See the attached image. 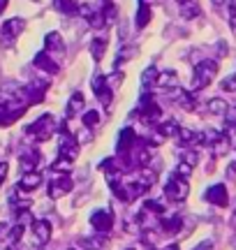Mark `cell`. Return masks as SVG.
I'll return each instance as SVG.
<instances>
[{
  "label": "cell",
  "mask_w": 236,
  "mask_h": 250,
  "mask_svg": "<svg viewBox=\"0 0 236 250\" xmlns=\"http://www.w3.org/2000/svg\"><path fill=\"white\" fill-rule=\"evenodd\" d=\"M28 107H30V104H28L26 90L21 88L19 83L7 81V83L0 86V109H5V111H12V114H19V116H21Z\"/></svg>",
  "instance_id": "6da1fadb"
},
{
  "label": "cell",
  "mask_w": 236,
  "mask_h": 250,
  "mask_svg": "<svg viewBox=\"0 0 236 250\" xmlns=\"http://www.w3.org/2000/svg\"><path fill=\"white\" fill-rule=\"evenodd\" d=\"M56 130H58V121L51 114H42L35 123L26 127V134H30L35 142H49L56 134Z\"/></svg>",
  "instance_id": "7a4b0ae2"
},
{
  "label": "cell",
  "mask_w": 236,
  "mask_h": 250,
  "mask_svg": "<svg viewBox=\"0 0 236 250\" xmlns=\"http://www.w3.org/2000/svg\"><path fill=\"white\" fill-rule=\"evenodd\" d=\"M218 74V62L216 61H199L195 65V72H192V88L201 90L211 86V81L216 79Z\"/></svg>",
  "instance_id": "3957f363"
},
{
  "label": "cell",
  "mask_w": 236,
  "mask_h": 250,
  "mask_svg": "<svg viewBox=\"0 0 236 250\" xmlns=\"http://www.w3.org/2000/svg\"><path fill=\"white\" fill-rule=\"evenodd\" d=\"M79 155V142L67 127H63V132L58 134V158L74 162Z\"/></svg>",
  "instance_id": "277c9868"
},
{
  "label": "cell",
  "mask_w": 236,
  "mask_h": 250,
  "mask_svg": "<svg viewBox=\"0 0 236 250\" xmlns=\"http://www.w3.org/2000/svg\"><path fill=\"white\" fill-rule=\"evenodd\" d=\"M190 192V186H188V179H183L178 176L176 171H174L169 181H167V186H164V197L169 199V202H183L185 197Z\"/></svg>",
  "instance_id": "5b68a950"
},
{
  "label": "cell",
  "mask_w": 236,
  "mask_h": 250,
  "mask_svg": "<svg viewBox=\"0 0 236 250\" xmlns=\"http://www.w3.org/2000/svg\"><path fill=\"white\" fill-rule=\"evenodd\" d=\"M139 114L144 118V123H157L160 116H162V109H160V104L153 100V95H144L139 109L135 111V116H139Z\"/></svg>",
  "instance_id": "8992f818"
},
{
  "label": "cell",
  "mask_w": 236,
  "mask_h": 250,
  "mask_svg": "<svg viewBox=\"0 0 236 250\" xmlns=\"http://www.w3.org/2000/svg\"><path fill=\"white\" fill-rule=\"evenodd\" d=\"M74 188V181L70 174H56L54 179L49 181V197L51 199H60Z\"/></svg>",
  "instance_id": "52a82bcc"
},
{
  "label": "cell",
  "mask_w": 236,
  "mask_h": 250,
  "mask_svg": "<svg viewBox=\"0 0 236 250\" xmlns=\"http://www.w3.org/2000/svg\"><path fill=\"white\" fill-rule=\"evenodd\" d=\"M137 144H139V139H137V134H135V130H132V127L120 130V134H118V144H116L118 158H127L130 153L135 151Z\"/></svg>",
  "instance_id": "ba28073f"
},
{
  "label": "cell",
  "mask_w": 236,
  "mask_h": 250,
  "mask_svg": "<svg viewBox=\"0 0 236 250\" xmlns=\"http://www.w3.org/2000/svg\"><path fill=\"white\" fill-rule=\"evenodd\" d=\"M23 28H26V21H23V19H19V17L7 19V21L2 23V28H0V37H2V42H5V44H12V42L23 33Z\"/></svg>",
  "instance_id": "9c48e42d"
},
{
  "label": "cell",
  "mask_w": 236,
  "mask_h": 250,
  "mask_svg": "<svg viewBox=\"0 0 236 250\" xmlns=\"http://www.w3.org/2000/svg\"><path fill=\"white\" fill-rule=\"evenodd\" d=\"M91 225L98 234L111 232V227H114V213L107 211V208H98V211H93L91 213Z\"/></svg>",
  "instance_id": "30bf717a"
},
{
  "label": "cell",
  "mask_w": 236,
  "mask_h": 250,
  "mask_svg": "<svg viewBox=\"0 0 236 250\" xmlns=\"http://www.w3.org/2000/svg\"><path fill=\"white\" fill-rule=\"evenodd\" d=\"M91 88H93V93L98 95V100H100L104 107H111V83L107 81V77L95 74L93 81H91Z\"/></svg>",
  "instance_id": "8fae6325"
},
{
  "label": "cell",
  "mask_w": 236,
  "mask_h": 250,
  "mask_svg": "<svg viewBox=\"0 0 236 250\" xmlns=\"http://www.w3.org/2000/svg\"><path fill=\"white\" fill-rule=\"evenodd\" d=\"M46 88H49V81H44V79H33L28 86H23L26 98H28V104H39V102L44 100Z\"/></svg>",
  "instance_id": "7c38bea8"
},
{
  "label": "cell",
  "mask_w": 236,
  "mask_h": 250,
  "mask_svg": "<svg viewBox=\"0 0 236 250\" xmlns=\"http://www.w3.org/2000/svg\"><path fill=\"white\" fill-rule=\"evenodd\" d=\"M44 51L54 61H60L65 56V42L63 37H60V33H49V35L44 37Z\"/></svg>",
  "instance_id": "4fadbf2b"
},
{
  "label": "cell",
  "mask_w": 236,
  "mask_h": 250,
  "mask_svg": "<svg viewBox=\"0 0 236 250\" xmlns=\"http://www.w3.org/2000/svg\"><path fill=\"white\" fill-rule=\"evenodd\" d=\"M204 199H206L209 204H213V206L225 208V206L229 204V192H227V188L222 186V183H216V186H211L209 190H206Z\"/></svg>",
  "instance_id": "5bb4252c"
},
{
  "label": "cell",
  "mask_w": 236,
  "mask_h": 250,
  "mask_svg": "<svg viewBox=\"0 0 236 250\" xmlns=\"http://www.w3.org/2000/svg\"><path fill=\"white\" fill-rule=\"evenodd\" d=\"M33 65H35L37 70L46 72V74H58V61H54L51 56L46 54V51H39V54H35V58H33Z\"/></svg>",
  "instance_id": "9a60e30c"
},
{
  "label": "cell",
  "mask_w": 236,
  "mask_h": 250,
  "mask_svg": "<svg viewBox=\"0 0 236 250\" xmlns=\"http://www.w3.org/2000/svg\"><path fill=\"white\" fill-rule=\"evenodd\" d=\"M51 225L46 223V220H35L33 223V241L39 243V246H44V243H49V239H51Z\"/></svg>",
  "instance_id": "2e32d148"
},
{
  "label": "cell",
  "mask_w": 236,
  "mask_h": 250,
  "mask_svg": "<svg viewBox=\"0 0 236 250\" xmlns=\"http://www.w3.org/2000/svg\"><path fill=\"white\" fill-rule=\"evenodd\" d=\"M42 181H44L42 171L33 169V171H26V174L19 179V186L17 188H21V190H37V188L42 186Z\"/></svg>",
  "instance_id": "e0dca14e"
},
{
  "label": "cell",
  "mask_w": 236,
  "mask_h": 250,
  "mask_svg": "<svg viewBox=\"0 0 236 250\" xmlns=\"http://www.w3.org/2000/svg\"><path fill=\"white\" fill-rule=\"evenodd\" d=\"M39 160H42V155H39V151H35V148H26V151L19 155V162H21V167L26 171L37 169Z\"/></svg>",
  "instance_id": "ac0fdd59"
},
{
  "label": "cell",
  "mask_w": 236,
  "mask_h": 250,
  "mask_svg": "<svg viewBox=\"0 0 236 250\" xmlns=\"http://www.w3.org/2000/svg\"><path fill=\"white\" fill-rule=\"evenodd\" d=\"M151 2H153V0H139L137 17H135L137 28H146L148 23H151Z\"/></svg>",
  "instance_id": "d6986e66"
},
{
  "label": "cell",
  "mask_w": 236,
  "mask_h": 250,
  "mask_svg": "<svg viewBox=\"0 0 236 250\" xmlns=\"http://www.w3.org/2000/svg\"><path fill=\"white\" fill-rule=\"evenodd\" d=\"M155 86H160L164 90H172V88H178V77L174 70H167V72H157V81Z\"/></svg>",
  "instance_id": "ffe728a7"
},
{
  "label": "cell",
  "mask_w": 236,
  "mask_h": 250,
  "mask_svg": "<svg viewBox=\"0 0 236 250\" xmlns=\"http://www.w3.org/2000/svg\"><path fill=\"white\" fill-rule=\"evenodd\" d=\"M176 139H178V146H192V144H201V134L192 132L188 127H181L178 134H176Z\"/></svg>",
  "instance_id": "44dd1931"
},
{
  "label": "cell",
  "mask_w": 236,
  "mask_h": 250,
  "mask_svg": "<svg viewBox=\"0 0 236 250\" xmlns=\"http://www.w3.org/2000/svg\"><path fill=\"white\" fill-rule=\"evenodd\" d=\"M178 130H181V125L176 123V121H174V118H167V121H162V123L157 125V134H160V137H176V134H178Z\"/></svg>",
  "instance_id": "7402d4cb"
},
{
  "label": "cell",
  "mask_w": 236,
  "mask_h": 250,
  "mask_svg": "<svg viewBox=\"0 0 236 250\" xmlns=\"http://www.w3.org/2000/svg\"><path fill=\"white\" fill-rule=\"evenodd\" d=\"M54 7L58 9L60 14H67V17L79 14V2H77V0H54Z\"/></svg>",
  "instance_id": "603a6c76"
},
{
  "label": "cell",
  "mask_w": 236,
  "mask_h": 250,
  "mask_svg": "<svg viewBox=\"0 0 236 250\" xmlns=\"http://www.w3.org/2000/svg\"><path fill=\"white\" fill-rule=\"evenodd\" d=\"M104 51H107V40L104 37H95L91 42V56L95 62H100L104 58Z\"/></svg>",
  "instance_id": "cb8c5ba5"
},
{
  "label": "cell",
  "mask_w": 236,
  "mask_h": 250,
  "mask_svg": "<svg viewBox=\"0 0 236 250\" xmlns=\"http://www.w3.org/2000/svg\"><path fill=\"white\" fill-rule=\"evenodd\" d=\"M206 111L213 114V116H225V114H227V102H225L222 98H213V100H209Z\"/></svg>",
  "instance_id": "d4e9b609"
},
{
  "label": "cell",
  "mask_w": 236,
  "mask_h": 250,
  "mask_svg": "<svg viewBox=\"0 0 236 250\" xmlns=\"http://www.w3.org/2000/svg\"><path fill=\"white\" fill-rule=\"evenodd\" d=\"M83 109V95L81 93H74L72 98H70V102H67V109H65V114L72 118V116H77L79 111Z\"/></svg>",
  "instance_id": "484cf974"
},
{
  "label": "cell",
  "mask_w": 236,
  "mask_h": 250,
  "mask_svg": "<svg viewBox=\"0 0 236 250\" xmlns=\"http://www.w3.org/2000/svg\"><path fill=\"white\" fill-rule=\"evenodd\" d=\"M183 227V218L181 215H174V218H167L162 220V232L164 234H178Z\"/></svg>",
  "instance_id": "4316f807"
},
{
  "label": "cell",
  "mask_w": 236,
  "mask_h": 250,
  "mask_svg": "<svg viewBox=\"0 0 236 250\" xmlns=\"http://www.w3.org/2000/svg\"><path fill=\"white\" fill-rule=\"evenodd\" d=\"M81 246L86 250H107L109 239L107 236H100V239H81Z\"/></svg>",
  "instance_id": "83f0119b"
},
{
  "label": "cell",
  "mask_w": 236,
  "mask_h": 250,
  "mask_svg": "<svg viewBox=\"0 0 236 250\" xmlns=\"http://www.w3.org/2000/svg\"><path fill=\"white\" fill-rule=\"evenodd\" d=\"M201 14V7H199V2H188V5H183L181 7V17L183 19H197Z\"/></svg>",
  "instance_id": "f1b7e54d"
},
{
  "label": "cell",
  "mask_w": 236,
  "mask_h": 250,
  "mask_svg": "<svg viewBox=\"0 0 236 250\" xmlns=\"http://www.w3.org/2000/svg\"><path fill=\"white\" fill-rule=\"evenodd\" d=\"M155 81H157V70L151 65V67L144 70V74H141V86H144V88H151V86H155Z\"/></svg>",
  "instance_id": "f546056e"
},
{
  "label": "cell",
  "mask_w": 236,
  "mask_h": 250,
  "mask_svg": "<svg viewBox=\"0 0 236 250\" xmlns=\"http://www.w3.org/2000/svg\"><path fill=\"white\" fill-rule=\"evenodd\" d=\"M178 104H181L183 109L192 111V109H195V104H197V100L192 98V93H181V95H178Z\"/></svg>",
  "instance_id": "4dcf8cb0"
},
{
  "label": "cell",
  "mask_w": 236,
  "mask_h": 250,
  "mask_svg": "<svg viewBox=\"0 0 236 250\" xmlns=\"http://www.w3.org/2000/svg\"><path fill=\"white\" fill-rule=\"evenodd\" d=\"M98 123H100V114H98L95 109L83 114V125H86V127H98Z\"/></svg>",
  "instance_id": "1f68e13d"
},
{
  "label": "cell",
  "mask_w": 236,
  "mask_h": 250,
  "mask_svg": "<svg viewBox=\"0 0 236 250\" xmlns=\"http://www.w3.org/2000/svg\"><path fill=\"white\" fill-rule=\"evenodd\" d=\"M227 17H229V28L236 35V0H227Z\"/></svg>",
  "instance_id": "d6a6232c"
},
{
  "label": "cell",
  "mask_w": 236,
  "mask_h": 250,
  "mask_svg": "<svg viewBox=\"0 0 236 250\" xmlns=\"http://www.w3.org/2000/svg\"><path fill=\"white\" fill-rule=\"evenodd\" d=\"M225 137H227V142H229V146L232 148H236V121H229L227 123V127H225Z\"/></svg>",
  "instance_id": "836d02e7"
},
{
  "label": "cell",
  "mask_w": 236,
  "mask_h": 250,
  "mask_svg": "<svg viewBox=\"0 0 236 250\" xmlns=\"http://www.w3.org/2000/svg\"><path fill=\"white\" fill-rule=\"evenodd\" d=\"M181 162H185V165H190V167H195V165L199 162V155H197V151H192V148H188L185 153H181Z\"/></svg>",
  "instance_id": "e575fe53"
},
{
  "label": "cell",
  "mask_w": 236,
  "mask_h": 250,
  "mask_svg": "<svg viewBox=\"0 0 236 250\" xmlns=\"http://www.w3.org/2000/svg\"><path fill=\"white\" fill-rule=\"evenodd\" d=\"M17 118H19V114H12V111L0 109V127H7V125H12Z\"/></svg>",
  "instance_id": "d590c367"
},
{
  "label": "cell",
  "mask_w": 236,
  "mask_h": 250,
  "mask_svg": "<svg viewBox=\"0 0 236 250\" xmlns=\"http://www.w3.org/2000/svg\"><path fill=\"white\" fill-rule=\"evenodd\" d=\"M220 88H222V90H232V93H234V90H236V72L220 81Z\"/></svg>",
  "instance_id": "8d00e7d4"
},
{
  "label": "cell",
  "mask_w": 236,
  "mask_h": 250,
  "mask_svg": "<svg viewBox=\"0 0 236 250\" xmlns=\"http://www.w3.org/2000/svg\"><path fill=\"white\" fill-rule=\"evenodd\" d=\"M164 208H162V204L160 202H146L144 204V213H155V215H160Z\"/></svg>",
  "instance_id": "74e56055"
},
{
  "label": "cell",
  "mask_w": 236,
  "mask_h": 250,
  "mask_svg": "<svg viewBox=\"0 0 236 250\" xmlns=\"http://www.w3.org/2000/svg\"><path fill=\"white\" fill-rule=\"evenodd\" d=\"M137 49H130V46H123V49H120V51H118V56H116V67L118 65H123V62H125V58L127 56H132L135 54Z\"/></svg>",
  "instance_id": "f35d334b"
},
{
  "label": "cell",
  "mask_w": 236,
  "mask_h": 250,
  "mask_svg": "<svg viewBox=\"0 0 236 250\" xmlns=\"http://www.w3.org/2000/svg\"><path fill=\"white\" fill-rule=\"evenodd\" d=\"M176 174H178V176H183V179H188V176L192 174V167H190V165H185V162H178V167H176Z\"/></svg>",
  "instance_id": "ab89813d"
},
{
  "label": "cell",
  "mask_w": 236,
  "mask_h": 250,
  "mask_svg": "<svg viewBox=\"0 0 236 250\" xmlns=\"http://www.w3.org/2000/svg\"><path fill=\"white\" fill-rule=\"evenodd\" d=\"M102 12H104V17L109 19V17H114V0H102Z\"/></svg>",
  "instance_id": "60d3db41"
},
{
  "label": "cell",
  "mask_w": 236,
  "mask_h": 250,
  "mask_svg": "<svg viewBox=\"0 0 236 250\" xmlns=\"http://www.w3.org/2000/svg\"><path fill=\"white\" fill-rule=\"evenodd\" d=\"M23 229H26L23 225H14V227H12V241H19V239L23 236Z\"/></svg>",
  "instance_id": "b9f144b4"
},
{
  "label": "cell",
  "mask_w": 236,
  "mask_h": 250,
  "mask_svg": "<svg viewBox=\"0 0 236 250\" xmlns=\"http://www.w3.org/2000/svg\"><path fill=\"white\" fill-rule=\"evenodd\" d=\"M7 179V162H0V186Z\"/></svg>",
  "instance_id": "7bdbcfd3"
},
{
  "label": "cell",
  "mask_w": 236,
  "mask_h": 250,
  "mask_svg": "<svg viewBox=\"0 0 236 250\" xmlns=\"http://www.w3.org/2000/svg\"><path fill=\"white\" fill-rule=\"evenodd\" d=\"M192 250H213V241H201L199 246H195Z\"/></svg>",
  "instance_id": "ee69618b"
},
{
  "label": "cell",
  "mask_w": 236,
  "mask_h": 250,
  "mask_svg": "<svg viewBox=\"0 0 236 250\" xmlns=\"http://www.w3.org/2000/svg\"><path fill=\"white\" fill-rule=\"evenodd\" d=\"M227 176H229V179H236V162L227 167Z\"/></svg>",
  "instance_id": "f6af8a7d"
},
{
  "label": "cell",
  "mask_w": 236,
  "mask_h": 250,
  "mask_svg": "<svg viewBox=\"0 0 236 250\" xmlns=\"http://www.w3.org/2000/svg\"><path fill=\"white\" fill-rule=\"evenodd\" d=\"M9 232V227H7V223H0V236H5V234Z\"/></svg>",
  "instance_id": "bcb514c9"
},
{
  "label": "cell",
  "mask_w": 236,
  "mask_h": 250,
  "mask_svg": "<svg viewBox=\"0 0 236 250\" xmlns=\"http://www.w3.org/2000/svg\"><path fill=\"white\" fill-rule=\"evenodd\" d=\"M7 2H9V0H0V14H2V12L7 9Z\"/></svg>",
  "instance_id": "7dc6e473"
},
{
  "label": "cell",
  "mask_w": 236,
  "mask_h": 250,
  "mask_svg": "<svg viewBox=\"0 0 236 250\" xmlns=\"http://www.w3.org/2000/svg\"><path fill=\"white\" fill-rule=\"evenodd\" d=\"M229 223H232V227H234V229H236V208H234V211H232V220H229Z\"/></svg>",
  "instance_id": "c3c4849f"
},
{
  "label": "cell",
  "mask_w": 236,
  "mask_h": 250,
  "mask_svg": "<svg viewBox=\"0 0 236 250\" xmlns=\"http://www.w3.org/2000/svg\"><path fill=\"white\" fill-rule=\"evenodd\" d=\"M176 2H178V5L183 7V5H188V2H197V0H176Z\"/></svg>",
  "instance_id": "681fc988"
},
{
  "label": "cell",
  "mask_w": 236,
  "mask_h": 250,
  "mask_svg": "<svg viewBox=\"0 0 236 250\" xmlns=\"http://www.w3.org/2000/svg\"><path fill=\"white\" fill-rule=\"evenodd\" d=\"M162 250H178V246H174V243H169V246H164Z\"/></svg>",
  "instance_id": "f907efd6"
},
{
  "label": "cell",
  "mask_w": 236,
  "mask_h": 250,
  "mask_svg": "<svg viewBox=\"0 0 236 250\" xmlns=\"http://www.w3.org/2000/svg\"><path fill=\"white\" fill-rule=\"evenodd\" d=\"M146 250H155V248H151V246H146Z\"/></svg>",
  "instance_id": "816d5d0a"
},
{
  "label": "cell",
  "mask_w": 236,
  "mask_h": 250,
  "mask_svg": "<svg viewBox=\"0 0 236 250\" xmlns=\"http://www.w3.org/2000/svg\"><path fill=\"white\" fill-rule=\"evenodd\" d=\"M127 250H137V248H127Z\"/></svg>",
  "instance_id": "f5cc1de1"
},
{
  "label": "cell",
  "mask_w": 236,
  "mask_h": 250,
  "mask_svg": "<svg viewBox=\"0 0 236 250\" xmlns=\"http://www.w3.org/2000/svg\"><path fill=\"white\" fill-rule=\"evenodd\" d=\"M70 250H74V248H70Z\"/></svg>",
  "instance_id": "db71d44e"
}]
</instances>
